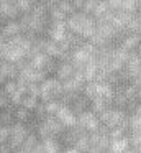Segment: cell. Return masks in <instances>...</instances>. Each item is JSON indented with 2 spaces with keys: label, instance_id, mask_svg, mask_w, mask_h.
<instances>
[{
  "label": "cell",
  "instance_id": "6da1fadb",
  "mask_svg": "<svg viewBox=\"0 0 141 153\" xmlns=\"http://www.w3.org/2000/svg\"><path fill=\"white\" fill-rule=\"evenodd\" d=\"M71 28H74L75 31H82L85 35L94 33V23L84 15H75L71 20Z\"/></svg>",
  "mask_w": 141,
  "mask_h": 153
}]
</instances>
